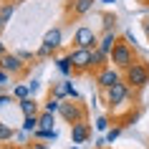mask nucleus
I'll return each instance as SVG.
<instances>
[{"label":"nucleus","instance_id":"nucleus-1","mask_svg":"<svg viewBox=\"0 0 149 149\" xmlns=\"http://www.w3.org/2000/svg\"><path fill=\"white\" fill-rule=\"evenodd\" d=\"M139 58H136V48L134 46H129L124 38H119L116 40V46H114V51H111V56H109V63L114 66L116 71H121L124 73L132 63H136Z\"/></svg>","mask_w":149,"mask_h":149},{"label":"nucleus","instance_id":"nucleus-2","mask_svg":"<svg viewBox=\"0 0 149 149\" xmlns=\"http://www.w3.org/2000/svg\"><path fill=\"white\" fill-rule=\"evenodd\" d=\"M121 79H124V84L132 91H141V88L149 86V66L144 61H136L121 73Z\"/></svg>","mask_w":149,"mask_h":149},{"label":"nucleus","instance_id":"nucleus-3","mask_svg":"<svg viewBox=\"0 0 149 149\" xmlns=\"http://www.w3.org/2000/svg\"><path fill=\"white\" fill-rule=\"evenodd\" d=\"M58 116L66 121V124H81V121H88V109L84 106L81 101H63L61 104V111H58Z\"/></svg>","mask_w":149,"mask_h":149},{"label":"nucleus","instance_id":"nucleus-4","mask_svg":"<svg viewBox=\"0 0 149 149\" xmlns=\"http://www.w3.org/2000/svg\"><path fill=\"white\" fill-rule=\"evenodd\" d=\"M104 94V104L109 106V109H119V106H124L129 99H132V88L124 84V79L119 81L116 86H111L109 91H101Z\"/></svg>","mask_w":149,"mask_h":149},{"label":"nucleus","instance_id":"nucleus-5","mask_svg":"<svg viewBox=\"0 0 149 149\" xmlns=\"http://www.w3.org/2000/svg\"><path fill=\"white\" fill-rule=\"evenodd\" d=\"M68 61H71V66H73V73H76V76L91 73V51H88V48H71Z\"/></svg>","mask_w":149,"mask_h":149},{"label":"nucleus","instance_id":"nucleus-6","mask_svg":"<svg viewBox=\"0 0 149 149\" xmlns=\"http://www.w3.org/2000/svg\"><path fill=\"white\" fill-rule=\"evenodd\" d=\"M73 48H88V51H96L99 48V33L88 25H81L73 33Z\"/></svg>","mask_w":149,"mask_h":149},{"label":"nucleus","instance_id":"nucleus-7","mask_svg":"<svg viewBox=\"0 0 149 149\" xmlns=\"http://www.w3.org/2000/svg\"><path fill=\"white\" fill-rule=\"evenodd\" d=\"M121 81V71H116L114 66H106L99 73H94V84L99 86V91H109L111 86H116Z\"/></svg>","mask_w":149,"mask_h":149},{"label":"nucleus","instance_id":"nucleus-8","mask_svg":"<svg viewBox=\"0 0 149 149\" xmlns=\"http://www.w3.org/2000/svg\"><path fill=\"white\" fill-rule=\"evenodd\" d=\"M0 68L8 71L10 76H25V73H28V63H25L18 53H5L0 58Z\"/></svg>","mask_w":149,"mask_h":149},{"label":"nucleus","instance_id":"nucleus-9","mask_svg":"<svg viewBox=\"0 0 149 149\" xmlns=\"http://www.w3.org/2000/svg\"><path fill=\"white\" fill-rule=\"evenodd\" d=\"M94 3L96 0H68L66 3V15L68 18H84L86 13L94 10Z\"/></svg>","mask_w":149,"mask_h":149},{"label":"nucleus","instance_id":"nucleus-10","mask_svg":"<svg viewBox=\"0 0 149 149\" xmlns=\"http://www.w3.org/2000/svg\"><path fill=\"white\" fill-rule=\"evenodd\" d=\"M91 139V126H88V121H81V124H73L71 126V144H86V141Z\"/></svg>","mask_w":149,"mask_h":149},{"label":"nucleus","instance_id":"nucleus-11","mask_svg":"<svg viewBox=\"0 0 149 149\" xmlns=\"http://www.w3.org/2000/svg\"><path fill=\"white\" fill-rule=\"evenodd\" d=\"M116 40H119L116 31H104L101 36H99V51H101V53H106V56H111L114 46H116Z\"/></svg>","mask_w":149,"mask_h":149},{"label":"nucleus","instance_id":"nucleus-12","mask_svg":"<svg viewBox=\"0 0 149 149\" xmlns=\"http://www.w3.org/2000/svg\"><path fill=\"white\" fill-rule=\"evenodd\" d=\"M18 109L23 111V116H38L40 111V104L36 101V96H28V99H23V101H18Z\"/></svg>","mask_w":149,"mask_h":149},{"label":"nucleus","instance_id":"nucleus-13","mask_svg":"<svg viewBox=\"0 0 149 149\" xmlns=\"http://www.w3.org/2000/svg\"><path fill=\"white\" fill-rule=\"evenodd\" d=\"M61 40H63L61 28H51V31H46V36H43V43H46V46H51L53 51H58V48H61Z\"/></svg>","mask_w":149,"mask_h":149},{"label":"nucleus","instance_id":"nucleus-14","mask_svg":"<svg viewBox=\"0 0 149 149\" xmlns=\"http://www.w3.org/2000/svg\"><path fill=\"white\" fill-rule=\"evenodd\" d=\"M33 139L36 141H56L58 139V132L56 129H36L33 132Z\"/></svg>","mask_w":149,"mask_h":149},{"label":"nucleus","instance_id":"nucleus-15","mask_svg":"<svg viewBox=\"0 0 149 149\" xmlns=\"http://www.w3.org/2000/svg\"><path fill=\"white\" fill-rule=\"evenodd\" d=\"M53 63H56V68L61 71L63 76H71V73H73V66H71V61H68V53H66V56H58Z\"/></svg>","mask_w":149,"mask_h":149},{"label":"nucleus","instance_id":"nucleus-16","mask_svg":"<svg viewBox=\"0 0 149 149\" xmlns=\"http://www.w3.org/2000/svg\"><path fill=\"white\" fill-rule=\"evenodd\" d=\"M38 121H40V126L38 129H56V114H48V111H40L38 114Z\"/></svg>","mask_w":149,"mask_h":149},{"label":"nucleus","instance_id":"nucleus-17","mask_svg":"<svg viewBox=\"0 0 149 149\" xmlns=\"http://www.w3.org/2000/svg\"><path fill=\"white\" fill-rule=\"evenodd\" d=\"M61 99H56V96H48V101L43 104V111H48V114H58L61 111Z\"/></svg>","mask_w":149,"mask_h":149},{"label":"nucleus","instance_id":"nucleus-18","mask_svg":"<svg viewBox=\"0 0 149 149\" xmlns=\"http://www.w3.org/2000/svg\"><path fill=\"white\" fill-rule=\"evenodd\" d=\"M38 126H40L38 116H23V132H25V134H33Z\"/></svg>","mask_w":149,"mask_h":149},{"label":"nucleus","instance_id":"nucleus-19","mask_svg":"<svg viewBox=\"0 0 149 149\" xmlns=\"http://www.w3.org/2000/svg\"><path fill=\"white\" fill-rule=\"evenodd\" d=\"M13 13H15V3H3V5H0V18H3L5 23L13 18Z\"/></svg>","mask_w":149,"mask_h":149},{"label":"nucleus","instance_id":"nucleus-20","mask_svg":"<svg viewBox=\"0 0 149 149\" xmlns=\"http://www.w3.org/2000/svg\"><path fill=\"white\" fill-rule=\"evenodd\" d=\"M13 136H15V132H13V129H10V126L5 124V121H0V144H5V141H10Z\"/></svg>","mask_w":149,"mask_h":149},{"label":"nucleus","instance_id":"nucleus-21","mask_svg":"<svg viewBox=\"0 0 149 149\" xmlns=\"http://www.w3.org/2000/svg\"><path fill=\"white\" fill-rule=\"evenodd\" d=\"M31 96V88H28V84H20V86L13 88V99H18V101H23V99H28Z\"/></svg>","mask_w":149,"mask_h":149},{"label":"nucleus","instance_id":"nucleus-22","mask_svg":"<svg viewBox=\"0 0 149 149\" xmlns=\"http://www.w3.org/2000/svg\"><path fill=\"white\" fill-rule=\"evenodd\" d=\"M53 53H56V51H53L51 46H46V43H40V48L36 51V58H40V61H43V58H51Z\"/></svg>","mask_w":149,"mask_h":149},{"label":"nucleus","instance_id":"nucleus-23","mask_svg":"<svg viewBox=\"0 0 149 149\" xmlns=\"http://www.w3.org/2000/svg\"><path fill=\"white\" fill-rule=\"evenodd\" d=\"M104 20H106V23H104L106 31H116V15H114V13H104Z\"/></svg>","mask_w":149,"mask_h":149},{"label":"nucleus","instance_id":"nucleus-24","mask_svg":"<svg viewBox=\"0 0 149 149\" xmlns=\"http://www.w3.org/2000/svg\"><path fill=\"white\" fill-rule=\"evenodd\" d=\"M119 136H121V126H114V129H109V132H106V141H109V144H114Z\"/></svg>","mask_w":149,"mask_h":149},{"label":"nucleus","instance_id":"nucleus-25","mask_svg":"<svg viewBox=\"0 0 149 149\" xmlns=\"http://www.w3.org/2000/svg\"><path fill=\"white\" fill-rule=\"evenodd\" d=\"M96 129H99V132H109V116H99L96 119Z\"/></svg>","mask_w":149,"mask_h":149},{"label":"nucleus","instance_id":"nucleus-26","mask_svg":"<svg viewBox=\"0 0 149 149\" xmlns=\"http://www.w3.org/2000/svg\"><path fill=\"white\" fill-rule=\"evenodd\" d=\"M15 141H18V147H28V136H25L23 129H20V132H15Z\"/></svg>","mask_w":149,"mask_h":149},{"label":"nucleus","instance_id":"nucleus-27","mask_svg":"<svg viewBox=\"0 0 149 149\" xmlns=\"http://www.w3.org/2000/svg\"><path fill=\"white\" fill-rule=\"evenodd\" d=\"M25 149H48V144H46V141H36V139H33V141H28V147H25Z\"/></svg>","mask_w":149,"mask_h":149},{"label":"nucleus","instance_id":"nucleus-28","mask_svg":"<svg viewBox=\"0 0 149 149\" xmlns=\"http://www.w3.org/2000/svg\"><path fill=\"white\" fill-rule=\"evenodd\" d=\"M10 101H13V96H10V94H0V109H5Z\"/></svg>","mask_w":149,"mask_h":149},{"label":"nucleus","instance_id":"nucleus-29","mask_svg":"<svg viewBox=\"0 0 149 149\" xmlns=\"http://www.w3.org/2000/svg\"><path fill=\"white\" fill-rule=\"evenodd\" d=\"M28 88H31V96H33V94H36V91L40 88V84H38L36 79H33V81H28Z\"/></svg>","mask_w":149,"mask_h":149},{"label":"nucleus","instance_id":"nucleus-30","mask_svg":"<svg viewBox=\"0 0 149 149\" xmlns=\"http://www.w3.org/2000/svg\"><path fill=\"white\" fill-rule=\"evenodd\" d=\"M8 79H10V73H8V71H3V68H0V84L5 86V84H8Z\"/></svg>","mask_w":149,"mask_h":149},{"label":"nucleus","instance_id":"nucleus-31","mask_svg":"<svg viewBox=\"0 0 149 149\" xmlns=\"http://www.w3.org/2000/svg\"><path fill=\"white\" fill-rule=\"evenodd\" d=\"M18 56H20L23 61H31V58H36V53H28V51H20V53H18Z\"/></svg>","mask_w":149,"mask_h":149},{"label":"nucleus","instance_id":"nucleus-32","mask_svg":"<svg viewBox=\"0 0 149 149\" xmlns=\"http://www.w3.org/2000/svg\"><path fill=\"white\" fill-rule=\"evenodd\" d=\"M141 28H144V33H147V38H149V15L141 18Z\"/></svg>","mask_w":149,"mask_h":149},{"label":"nucleus","instance_id":"nucleus-33","mask_svg":"<svg viewBox=\"0 0 149 149\" xmlns=\"http://www.w3.org/2000/svg\"><path fill=\"white\" fill-rule=\"evenodd\" d=\"M5 53H8V51H5V43H3V38H0V58H3Z\"/></svg>","mask_w":149,"mask_h":149},{"label":"nucleus","instance_id":"nucleus-34","mask_svg":"<svg viewBox=\"0 0 149 149\" xmlns=\"http://www.w3.org/2000/svg\"><path fill=\"white\" fill-rule=\"evenodd\" d=\"M136 3H139V5H147V8H149V0H136Z\"/></svg>","mask_w":149,"mask_h":149},{"label":"nucleus","instance_id":"nucleus-35","mask_svg":"<svg viewBox=\"0 0 149 149\" xmlns=\"http://www.w3.org/2000/svg\"><path fill=\"white\" fill-rule=\"evenodd\" d=\"M3 28H5V20H3V18H0V33H3Z\"/></svg>","mask_w":149,"mask_h":149},{"label":"nucleus","instance_id":"nucleus-36","mask_svg":"<svg viewBox=\"0 0 149 149\" xmlns=\"http://www.w3.org/2000/svg\"><path fill=\"white\" fill-rule=\"evenodd\" d=\"M101 3H106V5H111V3H116V0H101Z\"/></svg>","mask_w":149,"mask_h":149},{"label":"nucleus","instance_id":"nucleus-37","mask_svg":"<svg viewBox=\"0 0 149 149\" xmlns=\"http://www.w3.org/2000/svg\"><path fill=\"white\" fill-rule=\"evenodd\" d=\"M0 94H5V86H3V84H0Z\"/></svg>","mask_w":149,"mask_h":149},{"label":"nucleus","instance_id":"nucleus-38","mask_svg":"<svg viewBox=\"0 0 149 149\" xmlns=\"http://www.w3.org/2000/svg\"><path fill=\"white\" fill-rule=\"evenodd\" d=\"M71 149H79V147H76V144H73V147H71Z\"/></svg>","mask_w":149,"mask_h":149},{"label":"nucleus","instance_id":"nucleus-39","mask_svg":"<svg viewBox=\"0 0 149 149\" xmlns=\"http://www.w3.org/2000/svg\"><path fill=\"white\" fill-rule=\"evenodd\" d=\"M5 3H13V0H5Z\"/></svg>","mask_w":149,"mask_h":149},{"label":"nucleus","instance_id":"nucleus-40","mask_svg":"<svg viewBox=\"0 0 149 149\" xmlns=\"http://www.w3.org/2000/svg\"><path fill=\"white\" fill-rule=\"evenodd\" d=\"M147 66H149V63H147Z\"/></svg>","mask_w":149,"mask_h":149}]
</instances>
